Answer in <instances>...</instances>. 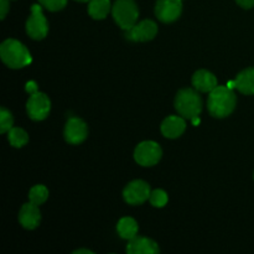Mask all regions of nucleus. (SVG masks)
Instances as JSON below:
<instances>
[{"instance_id":"obj_12","label":"nucleus","mask_w":254,"mask_h":254,"mask_svg":"<svg viewBox=\"0 0 254 254\" xmlns=\"http://www.w3.org/2000/svg\"><path fill=\"white\" fill-rule=\"evenodd\" d=\"M19 222L26 230H35L41 222V212L39 205L29 202L25 203L19 212Z\"/></svg>"},{"instance_id":"obj_14","label":"nucleus","mask_w":254,"mask_h":254,"mask_svg":"<svg viewBox=\"0 0 254 254\" xmlns=\"http://www.w3.org/2000/svg\"><path fill=\"white\" fill-rule=\"evenodd\" d=\"M192 86L196 91L202 93H210L218 86L217 78L207 69H198L192 76Z\"/></svg>"},{"instance_id":"obj_11","label":"nucleus","mask_w":254,"mask_h":254,"mask_svg":"<svg viewBox=\"0 0 254 254\" xmlns=\"http://www.w3.org/2000/svg\"><path fill=\"white\" fill-rule=\"evenodd\" d=\"M87 134H88V128L82 119L73 117V118H69L67 121L64 131L67 143L73 144V145L81 144L82 141L86 140Z\"/></svg>"},{"instance_id":"obj_13","label":"nucleus","mask_w":254,"mask_h":254,"mask_svg":"<svg viewBox=\"0 0 254 254\" xmlns=\"http://www.w3.org/2000/svg\"><path fill=\"white\" fill-rule=\"evenodd\" d=\"M160 248L153 240L141 236H135L127 245V253L129 254H156Z\"/></svg>"},{"instance_id":"obj_19","label":"nucleus","mask_w":254,"mask_h":254,"mask_svg":"<svg viewBox=\"0 0 254 254\" xmlns=\"http://www.w3.org/2000/svg\"><path fill=\"white\" fill-rule=\"evenodd\" d=\"M7 139L14 148H22L29 141V135L26 131L21 128H11L7 131Z\"/></svg>"},{"instance_id":"obj_16","label":"nucleus","mask_w":254,"mask_h":254,"mask_svg":"<svg viewBox=\"0 0 254 254\" xmlns=\"http://www.w3.org/2000/svg\"><path fill=\"white\" fill-rule=\"evenodd\" d=\"M236 88L243 94L253 96L254 94V67L243 69L235 79Z\"/></svg>"},{"instance_id":"obj_8","label":"nucleus","mask_w":254,"mask_h":254,"mask_svg":"<svg viewBox=\"0 0 254 254\" xmlns=\"http://www.w3.org/2000/svg\"><path fill=\"white\" fill-rule=\"evenodd\" d=\"M150 186L143 180L131 181L123 190L124 201L129 205H141L150 198Z\"/></svg>"},{"instance_id":"obj_10","label":"nucleus","mask_w":254,"mask_h":254,"mask_svg":"<svg viewBox=\"0 0 254 254\" xmlns=\"http://www.w3.org/2000/svg\"><path fill=\"white\" fill-rule=\"evenodd\" d=\"M158 34V25L153 20H143L128 30L126 37L134 42H146L153 40Z\"/></svg>"},{"instance_id":"obj_24","label":"nucleus","mask_w":254,"mask_h":254,"mask_svg":"<svg viewBox=\"0 0 254 254\" xmlns=\"http://www.w3.org/2000/svg\"><path fill=\"white\" fill-rule=\"evenodd\" d=\"M7 11H9V0H0V17L5 19Z\"/></svg>"},{"instance_id":"obj_20","label":"nucleus","mask_w":254,"mask_h":254,"mask_svg":"<svg viewBox=\"0 0 254 254\" xmlns=\"http://www.w3.org/2000/svg\"><path fill=\"white\" fill-rule=\"evenodd\" d=\"M47 197H49V190L44 185H35L29 192L30 202L35 205H42L47 200Z\"/></svg>"},{"instance_id":"obj_2","label":"nucleus","mask_w":254,"mask_h":254,"mask_svg":"<svg viewBox=\"0 0 254 254\" xmlns=\"http://www.w3.org/2000/svg\"><path fill=\"white\" fill-rule=\"evenodd\" d=\"M0 57L10 68H22L32 62L31 54L26 46L14 39H7L0 46Z\"/></svg>"},{"instance_id":"obj_18","label":"nucleus","mask_w":254,"mask_h":254,"mask_svg":"<svg viewBox=\"0 0 254 254\" xmlns=\"http://www.w3.org/2000/svg\"><path fill=\"white\" fill-rule=\"evenodd\" d=\"M112 10L109 0H91L88 4V14L94 20H103Z\"/></svg>"},{"instance_id":"obj_1","label":"nucleus","mask_w":254,"mask_h":254,"mask_svg":"<svg viewBox=\"0 0 254 254\" xmlns=\"http://www.w3.org/2000/svg\"><path fill=\"white\" fill-rule=\"evenodd\" d=\"M237 104L235 92L227 86H217L210 92L207 101L208 112L215 118H226L233 113Z\"/></svg>"},{"instance_id":"obj_23","label":"nucleus","mask_w":254,"mask_h":254,"mask_svg":"<svg viewBox=\"0 0 254 254\" xmlns=\"http://www.w3.org/2000/svg\"><path fill=\"white\" fill-rule=\"evenodd\" d=\"M39 2L50 11H59L67 5V0H39Z\"/></svg>"},{"instance_id":"obj_15","label":"nucleus","mask_w":254,"mask_h":254,"mask_svg":"<svg viewBox=\"0 0 254 254\" xmlns=\"http://www.w3.org/2000/svg\"><path fill=\"white\" fill-rule=\"evenodd\" d=\"M186 129V122L184 117L170 116L161 123V133L169 139H175L183 135Z\"/></svg>"},{"instance_id":"obj_27","label":"nucleus","mask_w":254,"mask_h":254,"mask_svg":"<svg viewBox=\"0 0 254 254\" xmlns=\"http://www.w3.org/2000/svg\"><path fill=\"white\" fill-rule=\"evenodd\" d=\"M81 253H87V254H93L92 251H88V250H78V251H74L73 254H81Z\"/></svg>"},{"instance_id":"obj_6","label":"nucleus","mask_w":254,"mask_h":254,"mask_svg":"<svg viewBox=\"0 0 254 254\" xmlns=\"http://www.w3.org/2000/svg\"><path fill=\"white\" fill-rule=\"evenodd\" d=\"M163 155L160 145L155 141H141L134 151V159L141 166H154L159 163Z\"/></svg>"},{"instance_id":"obj_25","label":"nucleus","mask_w":254,"mask_h":254,"mask_svg":"<svg viewBox=\"0 0 254 254\" xmlns=\"http://www.w3.org/2000/svg\"><path fill=\"white\" fill-rule=\"evenodd\" d=\"M236 2L243 9H252L254 6V0H236Z\"/></svg>"},{"instance_id":"obj_28","label":"nucleus","mask_w":254,"mask_h":254,"mask_svg":"<svg viewBox=\"0 0 254 254\" xmlns=\"http://www.w3.org/2000/svg\"><path fill=\"white\" fill-rule=\"evenodd\" d=\"M76 1H79V2H89L91 0H76Z\"/></svg>"},{"instance_id":"obj_4","label":"nucleus","mask_w":254,"mask_h":254,"mask_svg":"<svg viewBox=\"0 0 254 254\" xmlns=\"http://www.w3.org/2000/svg\"><path fill=\"white\" fill-rule=\"evenodd\" d=\"M112 14L118 26L128 31L138 21L139 9L134 0H117L112 6Z\"/></svg>"},{"instance_id":"obj_22","label":"nucleus","mask_w":254,"mask_h":254,"mask_svg":"<svg viewBox=\"0 0 254 254\" xmlns=\"http://www.w3.org/2000/svg\"><path fill=\"white\" fill-rule=\"evenodd\" d=\"M150 203L154 206V207L161 208L168 203V193L164 190H160V189H156V190L151 191L150 195Z\"/></svg>"},{"instance_id":"obj_17","label":"nucleus","mask_w":254,"mask_h":254,"mask_svg":"<svg viewBox=\"0 0 254 254\" xmlns=\"http://www.w3.org/2000/svg\"><path fill=\"white\" fill-rule=\"evenodd\" d=\"M138 223L131 217L121 218L118 225H117V231H118L119 237H122L123 240L130 241L131 238L138 236Z\"/></svg>"},{"instance_id":"obj_3","label":"nucleus","mask_w":254,"mask_h":254,"mask_svg":"<svg viewBox=\"0 0 254 254\" xmlns=\"http://www.w3.org/2000/svg\"><path fill=\"white\" fill-rule=\"evenodd\" d=\"M175 108L185 119H193L202 112V99L195 88L180 89L176 94Z\"/></svg>"},{"instance_id":"obj_7","label":"nucleus","mask_w":254,"mask_h":254,"mask_svg":"<svg viewBox=\"0 0 254 254\" xmlns=\"http://www.w3.org/2000/svg\"><path fill=\"white\" fill-rule=\"evenodd\" d=\"M50 109H51V102L46 94L39 91L30 94L26 103V111L32 121H44L49 116Z\"/></svg>"},{"instance_id":"obj_26","label":"nucleus","mask_w":254,"mask_h":254,"mask_svg":"<svg viewBox=\"0 0 254 254\" xmlns=\"http://www.w3.org/2000/svg\"><path fill=\"white\" fill-rule=\"evenodd\" d=\"M37 91V86H36V82L35 81H30L26 83V92L27 93H35Z\"/></svg>"},{"instance_id":"obj_5","label":"nucleus","mask_w":254,"mask_h":254,"mask_svg":"<svg viewBox=\"0 0 254 254\" xmlns=\"http://www.w3.org/2000/svg\"><path fill=\"white\" fill-rule=\"evenodd\" d=\"M41 5V4H40ZM39 4H34L31 7V14L26 21V32L31 39L42 40L47 36L49 25L42 12V7Z\"/></svg>"},{"instance_id":"obj_21","label":"nucleus","mask_w":254,"mask_h":254,"mask_svg":"<svg viewBox=\"0 0 254 254\" xmlns=\"http://www.w3.org/2000/svg\"><path fill=\"white\" fill-rule=\"evenodd\" d=\"M14 124V118L11 113L6 108L1 107L0 108V133H6L12 128Z\"/></svg>"},{"instance_id":"obj_9","label":"nucleus","mask_w":254,"mask_h":254,"mask_svg":"<svg viewBox=\"0 0 254 254\" xmlns=\"http://www.w3.org/2000/svg\"><path fill=\"white\" fill-rule=\"evenodd\" d=\"M183 12V0H158L155 15L161 22L170 24L176 21Z\"/></svg>"},{"instance_id":"obj_29","label":"nucleus","mask_w":254,"mask_h":254,"mask_svg":"<svg viewBox=\"0 0 254 254\" xmlns=\"http://www.w3.org/2000/svg\"><path fill=\"white\" fill-rule=\"evenodd\" d=\"M253 178H254V175H253Z\"/></svg>"}]
</instances>
